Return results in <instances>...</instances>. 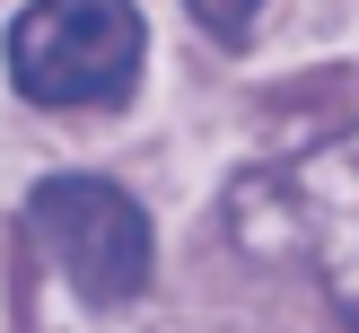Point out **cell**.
I'll use <instances>...</instances> for the list:
<instances>
[{"instance_id": "1", "label": "cell", "mask_w": 359, "mask_h": 333, "mask_svg": "<svg viewBox=\"0 0 359 333\" xmlns=\"http://www.w3.org/2000/svg\"><path fill=\"white\" fill-rule=\"evenodd\" d=\"M140 70L132 0H35L9 27V79L35 105H105Z\"/></svg>"}, {"instance_id": "2", "label": "cell", "mask_w": 359, "mask_h": 333, "mask_svg": "<svg viewBox=\"0 0 359 333\" xmlns=\"http://www.w3.org/2000/svg\"><path fill=\"white\" fill-rule=\"evenodd\" d=\"M35 237L53 245V263L70 272V290L88 307H123V298L149 290V219L123 184H97V175H53V184L27 193Z\"/></svg>"}, {"instance_id": "3", "label": "cell", "mask_w": 359, "mask_h": 333, "mask_svg": "<svg viewBox=\"0 0 359 333\" xmlns=\"http://www.w3.org/2000/svg\"><path fill=\"white\" fill-rule=\"evenodd\" d=\"M184 9H193V27H210L219 44H237V35L255 27V9H263V0H184Z\"/></svg>"}]
</instances>
